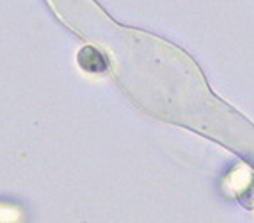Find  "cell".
Returning <instances> with one entry per match:
<instances>
[{
  "mask_svg": "<svg viewBox=\"0 0 254 223\" xmlns=\"http://www.w3.org/2000/svg\"><path fill=\"white\" fill-rule=\"evenodd\" d=\"M78 63L84 70L87 72H103L107 68V63L94 48L85 47L84 50H80L78 54Z\"/></svg>",
  "mask_w": 254,
  "mask_h": 223,
  "instance_id": "obj_1",
  "label": "cell"
}]
</instances>
